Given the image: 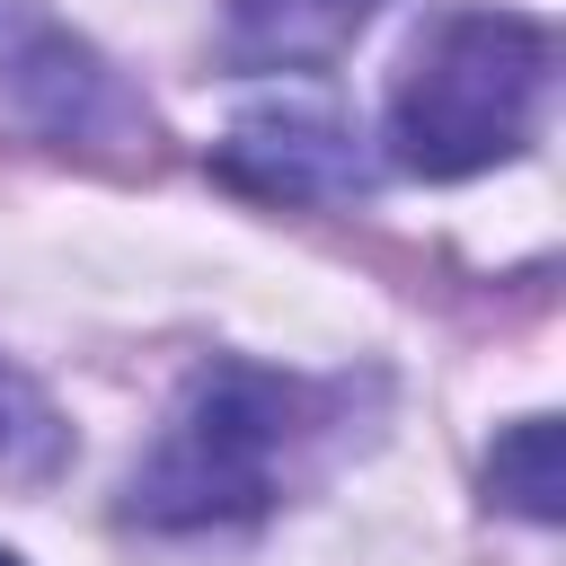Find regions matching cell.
<instances>
[{"mask_svg":"<svg viewBox=\"0 0 566 566\" xmlns=\"http://www.w3.org/2000/svg\"><path fill=\"white\" fill-rule=\"evenodd\" d=\"M548 71H557V35L522 9H433L389 80V168L407 177H478L495 159H513L548 106Z\"/></svg>","mask_w":566,"mask_h":566,"instance_id":"1","label":"cell"},{"mask_svg":"<svg viewBox=\"0 0 566 566\" xmlns=\"http://www.w3.org/2000/svg\"><path fill=\"white\" fill-rule=\"evenodd\" d=\"M318 389L265 363H203L159 424L150 460L124 478V522L142 531H212V522H256L283 495L292 451L318 424Z\"/></svg>","mask_w":566,"mask_h":566,"instance_id":"2","label":"cell"},{"mask_svg":"<svg viewBox=\"0 0 566 566\" xmlns=\"http://www.w3.org/2000/svg\"><path fill=\"white\" fill-rule=\"evenodd\" d=\"M0 97L53 133V142H80V150H133L150 142V106L124 88V71L71 35L44 0H0Z\"/></svg>","mask_w":566,"mask_h":566,"instance_id":"3","label":"cell"},{"mask_svg":"<svg viewBox=\"0 0 566 566\" xmlns=\"http://www.w3.org/2000/svg\"><path fill=\"white\" fill-rule=\"evenodd\" d=\"M212 168L239 195H265V203H354V195H371V159L354 142V124L327 115V106H301V97L248 106L221 133Z\"/></svg>","mask_w":566,"mask_h":566,"instance_id":"4","label":"cell"},{"mask_svg":"<svg viewBox=\"0 0 566 566\" xmlns=\"http://www.w3.org/2000/svg\"><path fill=\"white\" fill-rule=\"evenodd\" d=\"M380 0H230L221 9V53L230 71H318L336 62Z\"/></svg>","mask_w":566,"mask_h":566,"instance_id":"5","label":"cell"},{"mask_svg":"<svg viewBox=\"0 0 566 566\" xmlns=\"http://www.w3.org/2000/svg\"><path fill=\"white\" fill-rule=\"evenodd\" d=\"M486 504L522 513V522H557L566 513V469H557V416H522L495 433L486 451Z\"/></svg>","mask_w":566,"mask_h":566,"instance_id":"6","label":"cell"},{"mask_svg":"<svg viewBox=\"0 0 566 566\" xmlns=\"http://www.w3.org/2000/svg\"><path fill=\"white\" fill-rule=\"evenodd\" d=\"M71 460V424L53 416V398L0 363V478L9 486H44L53 469Z\"/></svg>","mask_w":566,"mask_h":566,"instance_id":"7","label":"cell"}]
</instances>
